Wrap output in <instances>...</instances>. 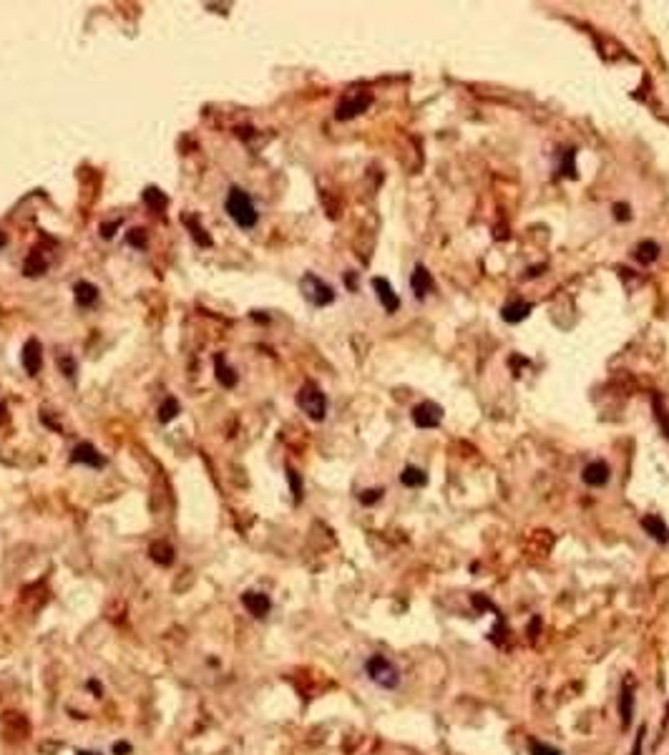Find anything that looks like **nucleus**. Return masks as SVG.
Masks as SVG:
<instances>
[{
  "instance_id": "nucleus-16",
  "label": "nucleus",
  "mask_w": 669,
  "mask_h": 755,
  "mask_svg": "<svg viewBox=\"0 0 669 755\" xmlns=\"http://www.w3.org/2000/svg\"><path fill=\"white\" fill-rule=\"evenodd\" d=\"M400 484H403L405 489H423V486L428 484V474L418 466H405L403 471H400Z\"/></svg>"
},
{
  "instance_id": "nucleus-12",
  "label": "nucleus",
  "mask_w": 669,
  "mask_h": 755,
  "mask_svg": "<svg viewBox=\"0 0 669 755\" xmlns=\"http://www.w3.org/2000/svg\"><path fill=\"white\" fill-rule=\"evenodd\" d=\"M71 461H74V463H86V466H91V468L106 466V458L96 451L91 443H79V445H76L74 453H71Z\"/></svg>"
},
{
  "instance_id": "nucleus-7",
  "label": "nucleus",
  "mask_w": 669,
  "mask_h": 755,
  "mask_svg": "<svg viewBox=\"0 0 669 755\" xmlns=\"http://www.w3.org/2000/svg\"><path fill=\"white\" fill-rule=\"evenodd\" d=\"M372 290H375V295H377V300H380V305L390 312V315L400 310V297L395 295L393 285H390V282L385 280V277H375V280H372Z\"/></svg>"
},
{
  "instance_id": "nucleus-38",
  "label": "nucleus",
  "mask_w": 669,
  "mask_h": 755,
  "mask_svg": "<svg viewBox=\"0 0 669 755\" xmlns=\"http://www.w3.org/2000/svg\"><path fill=\"white\" fill-rule=\"evenodd\" d=\"M3 244H6V234H3V232H0V247H3Z\"/></svg>"
},
{
  "instance_id": "nucleus-11",
  "label": "nucleus",
  "mask_w": 669,
  "mask_h": 755,
  "mask_svg": "<svg viewBox=\"0 0 669 755\" xmlns=\"http://www.w3.org/2000/svg\"><path fill=\"white\" fill-rule=\"evenodd\" d=\"M242 604L252 617H267L272 609V602L265 592H244L242 594Z\"/></svg>"
},
{
  "instance_id": "nucleus-13",
  "label": "nucleus",
  "mask_w": 669,
  "mask_h": 755,
  "mask_svg": "<svg viewBox=\"0 0 669 755\" xmlns=\"http://www.w3.org/2000/svg\"><path fill=\"white\" fill-rule=\"evenodd\" d=\"M641 529L647 531V536H652L657 544H669V526L664 524V518L662 516H654V513H649V516L641 518Z\"/></svg>"
},
{
  "instance_id": "nucleus-35",
  "label": "nucleus",
  "mask_w": 669,
  "mask_h": 755,
  "mask_svg": "<svg viewBox=\"0 0 669 755\" xmlns=\"http://www.w3.org/2000/svg\"><path fill=\"white\" fill-rule=\"evenodd\" d=\"M541 270H544V267H531V270H526V277H539Z\"/></svg>"
},
{
  "instance_id": "nucleus-25",
  "label": "nucleus",
  "mask_w": 669,
  "mask_h": 755,
  "mask_svg": "<svg viewBox=\"0 0 669 755\" xmlns=\"http://www.w3.org/2000/svg\"><path fill=\"white\" fill-rule=\"evenodd\" d=\"M287 481H290V489H292L295 501H302V479L295 468H287Z\"/></svg>"
},
{
  "instance_id": "nucleus-8",
  "label": "nucleus",
  "mask_w": 669,
  "mask_h": 755,
  "mask_svg": "<svg viewBox=\"0 0 669 755\" xmlns=\"http://www.w3.org/2000/svg\"><path fill=\"white\" fill-rule=\"evenodd\" d=\"M21 361H23V368H25V373H28V375H38L40 365H43V348H40L38 340L30 338L28 343L23 345Z\"/></svg>"
},
{
  "instance_id": "nucleus-14",
  "label": "nucleus",
  "mask_w": 669,
  "mask_h": 755,
  "mask_svg": "<svg viewBox=\"0 0 669 755\" xmlns=\"http://www.w3.org/2000/svg\"><path fill=\"white\" fill-rule=\"evenodd\" d=\"M619 717H622V725L624 727L634 717V688H631L629 682H624L622 690H619Z\"/></svg>"
},
{
  "instance_id": "nucleus-32",
  "label": "nucleus",
  "mask_w": 669,
  "mask_h": 755,
  "mask_svg": "<svg viewBox=\"0 0 669 755\" xmlns=\"http://www.w3.org/2000/svg\"><path fill=\"white\" fill-rule=\"evenodd\" d=\"M118 225H121V220L111 222V225H103V227H101V234H103L106 239H111V237H113V232L118 229Z\"/></svg>"
},
{
  "instance_id": "nucleus-29",
  "label": "nucleus",
  "mask_w": 669,
  "mask_h": 755,
  "mask_svg": "<svg viewBox=\"0 0 669 755\" xmlns=\"http://www.w3.org/2000/svg\"><path fill=\"white\" fill-rule=\"evenodd\" d=\"M614 217H617V222H627V220H629V217H631L629 204H624V202H617V204H614Z\"/></svg>"
},
{
  "instance_id": "nucleus-18",
  "label": "nucleus",
  "mask_w": 669,
  "mask_h": 755,
  "mask_svg": "<svg viewBox=\"0 0 669 755\" xmlns=\"http://www.w3.org/2000/svg\"><path fill=\"white\" fill-rule=\"evenodd\" d=\"M659 252H662V249H659V244H657V242H649V239H644V242H639V244H636V249H634V259H636V262H639V265L649 267V265H652V262H654V259L659 257Z\"/></svg>"
},
{
  "instance_id": "nucleus-17",
  "label": "nucleus",
  "mask_w": 669,
  "mask_h": 755,
  "mask_svg": "<svg viewBox=\"0 0 669 755\" xmlns=\"http://www.w3.org/2000/svg\"><path fill=\"white\" fill-rule=\"evenodd\" d=\"M74 295H76L79 307H91V305H96V300H98V288L91 285V282L81 280V282H76Z\"/></svg>"
},
{
  "instance_id": "nucleus-1",
  "label": "nucleus",
  "mask_w": 669,
  "mask_h": 755,
  "mask_svg": "<svg viewBox=\"0 0 669 755\" xmlns=\"http://www.w3.org/2000/svg\"><path fill=\"white\" fill-rule=\"evenodd\" d=\"M227 215L231 217V222L236 227H242V229H252L259 220L252 199H249V194L244 192L242 186H231L229 194H227Z\"/></svg>"
},
{
  "instance_id": "nucleus-2",
  "label": "nucleus",
  "mask_w": 669,
  "mask_h": 755,
  "mask_svg": "<svg viewBox=\"0 0 669 755\" xmlns=\"http://www.w3.org/2000/svg\"><path fill=\"white\" fill-rule=\"evenodd\" d=\"M365 672L377 688H382V690H395L400 685L398 667H395L388 657H382V654H372V657H367Z\"/></svg>"
},
{
  "instance_id": "nucleus-34",
  "label": "nucleus",
  "mask_w": 669,
  "mask_h": 755,
  "mask_svg": "<svg viewBox=\"0 0 669 755\" xmlns=\"http://www.w3.org/2000/svg\"><path fill=\"white\" fill-rule=\"evenodd\" d=\"M63 368H66L68 378H74V363H71V358H63Z\"/></svg>"
},
{
  "instance_id": "nucleus-31",
  "label": "nucleus",
  "mask_w": 669,
  "mask_h": 755,
  "mask_svg": "<svg viewBox=\"0 0 669 755\" xmlns=\"http://www.w3.org/2000/svg\"><path fill=\"white\" fill-rule=\"evenodd\" d=\"M644 735H647V727L641 725L639 730H636V740H634V750H631V755H641V743H644Z\"/></svg>"
},
{
  "instance_id": "nucleus-20",
  "label": "nucleus",
  "mask_w": 669,
  "mask_h": 755,
  "mask_svg": "<svg viewBox=\"0 0 669 755\" xmlns=\"http://www.w3.org/2000/svg\"><path fill=\"white\" fill-rule=\"evenodd\" d=\"M214 365H217V380H219L224 388H234V385H236V373L227 365L224 356L217 358V361H214Z\"/></svg>"
},
{
  "instance_id": "nucleus-23",
  "label": "nucleus",
  "mask_w": 669,
  "mask_h": 755,
  "mask_svg": "<svg viewBox=\"0 0 669 755\" xmlns=\"http://www.w3.org/2000/svg\"><path fill=\"white\" fill-rule=\"evenodd\" d=\"M184 222H186V227L191 229V237L197 239V242L202 244V247H212V237H209L207 232H204V227L199 225V222L194 220V217H186Z\"/></svg>"
},
{
  "instance_id": "nucleus-6",
  "label": "nucleus",
  "mask_w": 669,
  "mask_h": 755,
  "mask_svg": "<svg viewBox=\"0 0 669 755\" xmlns=\"http://www.w3.org/2000/svg\"><path fill=\"white\" fill-rule=\"evenodd\" d=\"M411 416L418 428H438L440 421H443V408L438 403H433V400H425V403L413 408Z\"/></svg>"
},
{
  "instance_id": "nucleus-37",
  "label": "nucleus",
  "mask_w": 669,
  "mask_h": 755,
  "mask_svg": "<svg viewBox=\"0 0 669 755\" xmlns=\"http://www.w3.org/2000/svg\"><path fill=\"white\" fill-rule=\"evenodd\" d=\"M0 421H6V406L0 403Z\"/></svg>"
},
{
  "instance_id": "nucleus-4",
  "label": "nucleus",
  "mask_w": 669,
  "mask_h": 755,
  "mask_svg": "<svg viewBox=\"0 0 669 755\" xmlns=\"http://www.w3.org/2000/svg\"><path fill=\"white\" fill-rule=\"evenodd\" d=\"M299 288H302V295L315 305V307H327V305L335 300V290H332L327 282H322L317 275H312V272H307V275L302 277Z\"/></svg>"
},
{
  "instance_id": "nucleus-10",
  "label": "nucleus",
  "mask_w": 669,
  "mask_h": 755,
  "mask_svg": "<svg viewBox=\"0 0 669 755\" xmlns=\"http://www.w3.org/2000/svg\"><path fill=\"white\" fill-rule=\"evenodd\" d=\"M531 310H534V305L526 302V300H511V302L503 305L501 317H503V322H508V325H518V322H523L531 315Z\"/></svg>"
},
{
  "instance_id": "nucleus-22",
  "label": "nucleus",
  "mask_w": 669,
  "mask_h": 755,
  "mask_svg": "<svg viewBox=\"0 0 669 755\" xmlns=\"http://www.w3.org/2000/svg\"><path fill=\"white\" fill-rule=\"evenodd\" d=\"M179 411H181V408H179V400H176V398H166V400L161 403V408H159V421H161V423L174 421V418L179 416Z\"/></svg>"
},
{
  "instance_id": "nucleus-9",
  "label": "nucleus",
  "mask_w": 669,
  "mask_h": 755,
  "mask_svg": "<svg viewBox=\"0 0 669 755\" xmlns=\"http://www.w3.org/2000/svg\"><path fill=\"white\" fill-rule=\"evenodd\" d=\"M609 476H612V471H609V466L604 461L586 463L584 471H581V479H584V484L591 486V489H602V486H607Z\"/></svg>"
},
{
  "instance_id": "nucleus-3",
  "label": "nucleus",
  "mask_w": 669,
  "mask_h": 755,
  "mask_svg": "<svg viewBox=\"0 0 669 755\" xmlns=\"http://www.w3.org/2000/svg\"><path fill=\"white\" fill-rule=\"evenodd\" d=\"M297 406L302 408V413H307V418L312 421H322L327 416V398L320 390V385L307 380L297 393Z\"/></svg>"
},
{
  "instance_id": "nucleus-27",
  "label": "nucleus",
  "mask_w": 669,
  "mask_h": 755,
  "mask_svg": "<svg viewBox=\"0 0 669 755\" xmlns=\"http://www.w3.org/2000/svg\"><path fill=\"white\" fill-rule=\"evenodd\" d=\"M531 755H561V750L539 743V740H531Z\"/></svg>"
},
{
  "instance_id": "nucleus-21",
  "label": "nucleus",
  "mask_w": 669,
  "mask_h": 755,
  "mask_svg": "<svg viewBox=\"0 0 669 755\" xmlns=\"http://www.w3.org/2000/svg\"><path fill=\"white\" fill-rule=\"evenodd\" d=\"M151 559L156 564H161V567H169V564L174 562V549H171L166 541H159V544L151 547Z\"/></svg>"
},
{
  "instance_id": "nucleus-30",
  "label": "nucleus",
  "mask_w": 669,
  "mask_h": 755,
  "mask_svg": "<svg viewBox=\"0 0 669 755\" xmlns=\"http://www.w3.org/2000/svg\"><path fill=\"white\" fill-rule=\"evenodd\" d=\"M129 244H134V247H147V234H144V229H131L129 232Z\"/></svg>"
},
{
  "instance_id": "nucleus-33",
  "label": "nucleus",
  "mask_w": 669,
  "mask_h": 755,
  "mask_svg": "<svg viewBox=\"0 0 669 755\" xmlns=\"http://www.w3.org/2000/svg\"><path fill=\"white\" fill-rule=\"evenodd\" d=\"M131 753V745L126 743V740H121V743H113V755H129Z\"/></svg>"
},
{
  "instance_id": "nucleus-5",
  "label": "nucleus",
  "mask_w": 669,
  "mask_h": 755,
  "mask_svg": "<svg viewBox=\"0 0 669 755\" xmlns=\"http://www.w3.org/2000/svg\"><path fill=\"white\" fill-rule=\"evenodd\" d=\"M370 103H372L370 93H353V96H345L343 101L338 103V108H335V119L338 121L355 119V116H360L362 111H367Z\"/></svg>"
},
{
  "instance_id": "nucleus-19",
  "label": "nucleus",
  "mask_w": 669,
  "mask_h": 755,
  "mask_svg": "<svg viewBox=\"0 0 669 755\" xmlns=\"http://www.w3.org/2000/svg\"><path fill=\"white\" fill-rule=\"evenodd\" d=\"M45 270H48V262H45V257L38 252V249H33V252L28 254V259H25V265H23V275H25V277H40V275H45Z\"/></svg>"
},
{
  "instance_id": "nucleus-26",
  "label": "nucleus",
  "mask_w": 669,
  "mask_h": 755,
  "mask_svg": "<svg viewBox=\"0 0 669 755\" xmlns=\"http://www.w3.org/2000/svg\"><path fill=\"white\" fill-rule=\"evenodd\" d=\"M573 159H576V152H573V149H566V152H564V161H561V174L576 179V164H573Z\"/></svg>"
},
{
  "instance_id": "nucleus-15",
  "label": "nucleus",
  "mask_w": 669,
  "mask_h": 755,
  "mask_svg": "<svg viewBox=\"0 0 669 755\" xmlns=\"http://www.w3.org/2000/svg\"><path fill=\"white\" fill-rule=\"evenodd\" d=\"M411 288H413V293H416L418 300H423L428 293H430V290H433V277H430V272H428L423 265H416V270H413Z\"/></svg>"
},
{
  "instance_id": "nucleus-24",
  "label": "nucleus",
  "mask_w": 669,
  "mask_h": 755,
  "mask_svg": "<svg viewBox=\"0 0 669 755\" xmlns=\"http://www.w3.org/2000/svg\"><path fill=\"white\" fill-rule=\"evenodd\" d=\"M144 202H147L151 209H164V207H166V197L159 192L156 186H149L147 192H144Z\"/></svg>"
},
{
  "instance_id": "nucleus-36",
  "label": "nucleus",
  "mask_w": 669,
  "mask_h": 755,
  "mask_svg": "<svg viewBox=\"0 0 669 755\" xmlns=\"http://www.w3.org/2000/svg\"><path fill=\"white\" fill-rule=\"evenodd\" d=\"M76 755H101V753H93V750H79Z\"/></svg>"
},
{
  "instance_id": "nucleus-28",
  "label": "nucleus",
  "mask_w": 669,
  "mask_h": 755,
  "mask_svg": "<svg viewBox=\"0 0 669 755\" xmlns=\"http://www.w3.org/2000/svg\"><path fill=\"white\" fill-rule=\"evenodd\" d=\"M382 499V489H370V491H362L360 494V504H365V506H372V504H377Z\"/></svg>"
}]
</instances>
